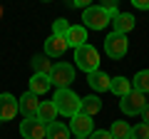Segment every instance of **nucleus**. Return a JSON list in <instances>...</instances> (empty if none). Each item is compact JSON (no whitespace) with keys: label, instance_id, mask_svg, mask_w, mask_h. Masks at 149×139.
<instances>
[{"label":"nucleus","instance_id":"f257e3e1","mask_svg":"<svg viewBox=\"0 0 149 139\" xmlns=\"http://www.w3.org/2000/svg\"><path fill=\"white\" fill-rule=\"evenodd\" d=\"M52 102H55V107H57V114H65L70 119L74 114H80V107H82V97H77L72 90H57Z\"/></svg>","mask_w":149,"mask_h":139},{"label":"nucleus","instance_id":"f03ea898","mask_svg":"<svg viewBox=\"0 0 149 139\" xmlns=\"http://www.w3.org/2000/svg\"><path fill=\"white\" fill-rule=\"evenodd\" d=\"M74 62H77V67H80V70H85L87 75H90V72L100 70V52L87 42V45H82V47L74 50Z\"/></svg>","mask_w":149,"mask_h":139},{"label":"nucleus","instance_id":"7ed1b4c3","mask_svg":"<svg viewBox=\"0 0 149 139\" xmlns=\"http://www.w3.org/2000/svg\"><path fill=\"white\" fill-rule=\"evenodd\" d=\"M129 50V40L127 35H119V32H109L104 38V52L109 60H122Z\"/></svg>","mask_w":149,"mask_h":139},{"label":"nucleus","instance_id":"20e7f679","mask_svg":"<svg viewBox=\"0 0 149 139\" xmlns=\"http://www.w3.org/2000/svg\"><path fill=\"white\" fill-rule=\"evenodd\" d=\"M147 104H149L147 95H144V92H137V90H132L127 97H122V99H119V109H122L124 114H129V117L142 114Z\"/></svg>","mask_w":149,"mask_h":139},{"label":"nucleus","instance_id":"39448f33","mask_svg":"<svg viewBox=\"0 0 149 139\" xmlns=\"http://www.w3.org/2000/svg\"><path fill=\"white\" fill-rule=\"evenodd\" d=\"M72 80H74V67L67 65V62H57L52 67V72H50V82H52L57 90H70Z\"/></svg>","mask_w":149,"mask_h":139},{"label":"nucleus","instance_id":"423d86ee","mask_svg":"<svg viewBox=\"0 0 149 139\" xmlns=\"http://www.w3.org/2000/svg\"><path fill=\"white\" fill-rule=\"evenodd\" d=\"M82 20H85V27H90V30H104L109 25V15L100 5H90L82 13Z\"/></svg>","mask_w":149,"mask_h":139},{"label":"nucleus","instance_id":"0eeeda50","mask_svg":"<svg viewBox=\"0 0 149 139\" xmlns=\"http://www.w3.org/2000/svg\"><path fill=\"white\" fill-rule=\"evenodd\" d=\"M70 134H74V139H87L92 132H95V127H92V117H87V114H74L72 119H70Z\"/></svg>","mask_w":149,"mask_h":139},{"label":"nucleus","instance_id":"6e6552de","mask_svg":"<svg viewBox=\"0 0 149 139\" xmlns=\"http://www.w3.org/2000/svg\"><path fill=\"white\" fill-rule=\"evenodd\" d=\"M20 134L25 139H47V124H42L40 119H22Z\"/></svg>","mask_w":149,"mask_h":139},{"label":"nucleus","instance_id":"1a4fd4ad","mask_svg":"<svg viewBox=\"0 0 149 139\" xmlns=\"http://www.w3.org/2000/svg\"><path fill=\"white\" fill-rule=\"evenodd\" d=\"M17 107H20V114H22L25 119H37L40 99H37V95H32V92L27 90L22 97H17Z\"/></svg>","mask_w":149,"mask_h":139},{"label":"nucleus","instance_id":"9d476101","mask_svg":"<svg viewBox=\"0 0 149 139\" xmlns=\"http://www.w3.org/2000/svg\"><path fill=\"white\" fill-rule=\"evenodd\" d=\"M17 112H20V107H17V99L10 95V92H3V95H0V119H3V122H8V119H15Z\"/></svg>","mask_w":149,"mask_h":139},{"label":"nucleus","instance_id":"9b49d317","mask_svg":"<svg viewBox=\"0 0 149 139\" xmlns=\"http://www.w3.org/2000/svg\"><path fill=\"white\" fill-rule=\"evenodd\" d=\"M67 40L60 38V35H50L47 40H45V57H62L65 50H67Z\"/></svg>","mask_w":149,"mask_h":139},{"label":"nucleus","instance_id":"f8f14e48","mask_svg":"<svg viewBox=\"0 0 149 139\" xmlns=\"http://www.w3.org/2000/svg\"><path fill=\"white\" fill-rule=\"evenodd\" d=\"M87 85L92 87V92H109V85H112V77L102 70H95L87 75Z\"/></svg>","mask_w":149,"mask_h":139},{"label":"nucleus","instance_id":"ddd939ff","mask_svg":"<svg viewBox=\"0 0 149 139\" xmlns=\"http://www.w3.org/2000/svg\"><path fill=\"white\" fill-rule=\"evenodd\" d=\"M65 40H67L70 47H82V45H87V27L85 25H70L67 35H65Z\"/></svg>","mask_w":149,"mask_h":139},{"label":"nucleus","instance_id":"4468645a","mask_svg":"<svg viewBox=\"0 0 149 139\" xmlns=\"http://www.w3.org/2000/svg\"><path fill=\"white\" fill-rule=\"evenodd\" d=\"M112 25H114V30H112V32L127 35L129 30H134V15H129V13H119V15L112 20Z\"/></svg>","mask_w":149,"mask_h":139},{"label":"nucleus","instance_id":"2eb2a0df","mask_svg":"<svg viewBox=\"0 0 149 139\" xmlns=\"http://www.w3.org/2000/svg\"><path fill=\"white\" fill-rule=\"evenodd\" d=\"M55 117H57V107H55V102L47 99V102H40V109H37V119L42 124H52Z\"/></svg>","mask_w":149,"mask_h":139},{"label":"nucleus","instance_id":"dca6fc26","mask_svg":"<svg viewBox=\"0 0 149 139\" xmlns=\"http://www.w3.org/2000/svg\"><path fill=\"white\" fill-rule=\"evenodd\" d=\"M50 87H52V82H50L47 75H32L30 77V92L32 95H45V92H50Z\"/></svg>","mask_w":149,"mask_h":139},{"label":"nucleus","instance_id":"f3484780","mask_svg":"<svg viewBox=\"0 0 149 139\" xmlns=\"http://www.w3.org/2000/svg\"><path fill=\"white\" fill-rule=\"evenodd\" d=\"M30 65H32V72L35 75H47L50 77V72H52V60L50 57H45V55H35V57L30 60Z\"/></svg>","mask_w":149,"mask_h":139},{"label":"nucleus","instance_id":"a211bd4d","mask_svg":"<svg viewBox=\"0 0 149 139\" xmlns=\"http://www.w3.org/2000/svg\"><path fill=\"white\" fill-rule=\"evenodd\" d=\"M100 109H102V99H100L97 95L82 97V107H80V112H82V114H87V117H95Z\"/></svg>","mask_w":149,"mask_h":139},{"label":"nucleus","instance_id":"6ab92c4d","mask_svg":"<svg viewBox=\"0 0 149 139\" xmlns=\"http://www.w3.org/2000/svg\"><path fill=\"white\" fill-rule=\"evenodd\" d=\"M109 92L117 97H127L129 92H132V80H127V77H114L109 85Z\"/></svg>","mask_w":149,"mask_h":139},{"label":"nucleus","instance_id":"aec40b11","mask_svg":"<svg viewBox=\"0 0 149 139\" xmlns=\"http://www.w3.org/2000/svg\"><path fill=\"white\" fill-rule=\"evenodd\" d=\"M47 139H72L70 127H67V124H60V122L47 124Z\"/></svg>","mask_w":149,"mask_h":139},{"label":"nucleus","instance_id":"412c9836","mask_svg":"<svg viewBox=\"0 0 149 139\" xmlns=\"http://www.w3.org/2000/svg\"><path fill=\"white\" fill-rule=\"evenodd\" d=\"M129 132H132V127H129L124 119H117V122L109 127V134L112 139H129Z\"/></svg>","mask_w":149,"mask_h":139},{"label":"nucleus","instance_id":"4be33fe9","mask_svg":"<svg viewBox=\"0 0 149 139\" xmlns=\"http://www.w3.org/2000/svg\"><path fill=\"white\" fill-rule=\"evenodd\" d=\"M132 90L144 92V95L149 92V70H142V72H137V75H134V87H132Z\"/></svg>","mask_w":149,"mask_h":139},{"label":"nucleus","instance_id":"5701e85b","mask_svg":"<svg viewBox=\"0 0 149 139\" xmlns=\"http://www.w3.org/2000/svg\"><path fill=\"white\" fill-rule=\"evenodd\" d=\"M129 139H149V124L139 122L132 127V132H129Z\"/></svg>","mask_w":149,"mask_h":139},{"label":"nucleus","instance_id":"b1692460","mask_svg":"<svg viewBox=\"0 0 149 139\" xmlns=\"http://www.w3.org/2000/svg\"><path fill=\"white\" fill-rule=\"evenodd\" d=\"M67 30H70V22H67V20H62V17H57V20L52 22V35H60V38H65V35H67Z\"/></svg>","mask_w":149,"mask_h":139},{"label":"nucleus","instance_id":"393cba45","mask_svg":"<svg viewBox=\"0 0 149 139\" xmlns=\"http://www.w3.org/2000/svg\"><path fill=\"white\" fill-rule=\"evenodd\" d=\"M100 8H102V10H104V13H107V15H109V22H112V20H114V17L119 15V8H117V0H107V3H102Z\"/></svg>","mask_w":149,"mask_h":139},{"label":"nucleus","instance_id":"a878e982","mask_svg":"<svg viewBox=\"0 0 149 139\" xmlns=\"http://www.w3.org/2000/svg\"><path fill=\"white\" fill-rule=\"evenodd\" d=\"M87 139H112V134H109V129H95Z\"/></svg>","mask_w":149,"mask_h":139},{"label":"nucleus","instance_id":"bb28decb","mask_svg":"<svg viewBox=\"0 0 149 139\" xmlns=\"http://www.w3.org/2000/svg\"><path fill=\"white\" fill-rule=\"evenodd\" d=\"M70 8H82V10H87L90 3H87V0H70Z\"/></svg>","mask_w":149,"mask_h":139},{"label":"nucleus","instance_id":"cd10ccee","mask_svg":"<svg viewBox=\"0 0 149 139\" xmlns=\"http://www.w3.org/2000/svg\"><path fill=\"white\" fill-rule=\"evenodd\" d=\"M132 5L137 10H149V0H132Z\"/></svg>","mask_w":149,"mask_h":139},{"label":"nucleus","instance_id":"c85d7f7f","mask_svg":"<svg viewBox=\"0 0 149 139\" xmlns=\"http://www.w3.org/2000/svg\"><path fill=\"white\" fill-rule=\"evenodd\" d=\"M142 119H144V124H149V104L144 107V112H142Z\"/></svg>","mask_w":149,"mask_h":139},{"label":"nucleus","instance_id":"c756f323","mask_svg":"<svg viewBox=\"0 0 149 139\" xmlns=\"http://www.w3.org/2000/svg\"><path fill=\"white\" fill-rule=\"evenodd\" d=\"M0 17H3V8H0Z\"/></svg>","mask_w":149,"mask_h":139},{"label":"nucleus","instance_id":"7c9ffc66","mask_svg":"<svg viewBox=\"0 0 149 139\" xmlns=\"http://www.w3.org/2000/svg\"><path fill=\"white\" fill-rule=\"evenodd\" d=\"M0 124H3V119H0Z\"/></svg>","mask_w":149,"mask_h":139}]
</instances>
